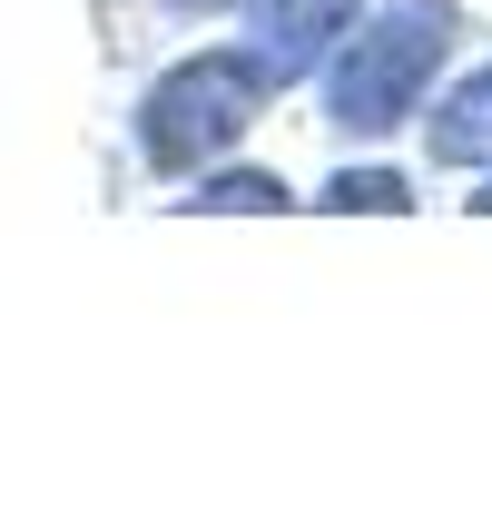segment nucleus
<instances>
[{"label": "nucleus", "mask_w": 492, "mask_h": 512, "mask_svg": "<svg viewBox=\"0 0 492 512\" xmlns=\"http://www.w3.org/2000/svg\"><path fill=\"white\" fill-rule=\"evenodd\" d=\"M266 60L256 50H207V60H178L148 99H138V148H148V168L158 178H187V168H207L227 138L256 128L266 109Z\"/></svg>", "instance_id": "f257e3e1"}, {"label": "nucleus", "mask_w": 492, "mask_h": 512, "mask_svg": "<svg viewBox=\"0 0 492 512\" xmlns=\"http://www.w3.org/2000/svg\"><path fill=\"white\" fill-rule=\"evenodd\" d=\"M443 50H453V10H443V0H404V10H384L374 30H355L345 60H335V128L374 138V128L414 119V99L433 89Z\"/></svg>", "instance_id": "f03ea898"}, {"label": "nucleus", "mask_w": 492, "mask_h": 512, "mask_svg": "<svg viewBox=\"0 0 492 512\" xmlns=\"http://www.w3.org/2000/svg\"><path fill=\"white\" fill-rule=\"evenodd\" d=\"M345 20H355V0H256L246 50L266 60V79H306V69L345 40Z\"/></svg>", "instance_id": "7ed1b4c3"}, {"label": "nucleus", "mask_w": 492, "mask_h": 512, "mask_svg": "<svg viewBox=\"0 0 492 512\" xmlns=\"http://www.w3.org/2000/svg\"><path fill=\"white\" fill-rule=\"evenodd\" d=\"M433 158H443V168H492V69H473V79L433 109Z\"/></svg>", "instance_id": "20e7f679"}, {"label": "nucleus", "mask_w": 492, "mask_h": 512, "mask_svg": "<svg viewBox=\"0 0 492 512\" xmlns=\"http://www.w3.org/2000/svg\"><path fill=\"white\" fill-rule=\"evenodd\" d=\"M187 207H197V217H217V207H237V217H286V178H266V168H227V178H197Z\"/></svg>", "instance_id": "39448f33"}, {"label": "nucleus", "mask_w": 492, "mask_h": 512, "mask_svg": "<svg viewBox=\"0 0 492 512\" xmlns=\"http://www.w3.org/2000/svg\"><path fill=\"white\" fill-rule=\"evenodd\" d=\"M325 207H414V188H404V178H384V168H355V178H335V188H325Z\"/></svg>", "instance_id": "423d86ee"}, {"label": "nucleus", "mask_w": 492, "mask_h": 512, "mask_svg": "<svg viewBox=\"0 0 492 512\" xmlns=\"http://www.w3.org/2000/svg\"><path fill=\"white\" fill-rule=\"evenodd\" d=\"M168 10H227V0H168Z\"/></svg>", "instance_id": "0eeeda50"}, {"label": "nucleus", "mask_w": 492, "mask_h": 512, "mask_svg": "<svg viewBox=\"0 0 492 512\" xmlns=\"http://www.w3.org/2000/svg\"><path fill=\"white\" fill-rule=\"evenodd\" d=\"M473 207H483V217H492V188H483V197H473Z\"/></svg>", "instance_id": "6e6552de"}]
</instances>
